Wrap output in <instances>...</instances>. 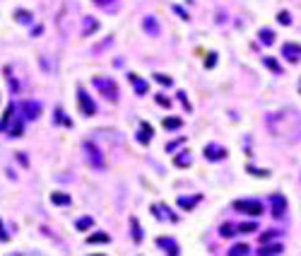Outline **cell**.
<instances>
[{
  "mask_svg": "<svg viewBox=\"0 0 301 256\" xmlns=\"http://www.w3.org/2000/svg\"><path fill=\"white\" fill-rule=\"evenodd\" d=\"M130 225H133V239H135V242H142V230H140L138 218H130Z\"/></svg>",
  "mask_w": 301,
  "mask_h": 256,
  "instance_id": "obj_19",
  "label": "cell"
},
{
  "mask_svg": "<svg viewBox=\"0 0 301 256\" xmlns=\"http://www.w3.org/2000/svg\"><path fill=\"white\" fill-rule=\"evenodd\" d=\"M51 200L55 206H70V196L68 193H51Z\"/></svg>",
  "mask_w": 301,
  "mask_h": 256,
  "instance_id": "obj_17",
  "label": "cell"
},
{
  "mask_svg": "<svg viewBox=\"0 0 301 256\" xmlns=\"http://www.w3.org/2000/svg\"><path fill=\"white\" fill-rule=\"evenodd\" d=\"M138 140H140L142 145L152 140V128L147 126V123H142V126H140V135H138Z\"/></svg>",
  "mask_w": 301,
  "mask_h": 256,
  "instance_id": "obj_15",
  "label": "cell"
},
{
  "mask_svg": "<svg viewBox=\"0 0 301 256\" xmlns=\"http://www.w3.org/2000/svg\"><path fill=\"white\" fill-rule=\"evenodd\" d=\"M142 27H145V32L150 34V36H159V24H157V20H154L152 15H147V17L142 20Z\"/></svg>",
  "mask_w": 301,
  "mask_h": 256,
  "instance_id": "obj_10",
  "label": "cell"
},
{
  "mask_svg": "<svg viewBox=\"0 0 301 256\" xmlns=\"http://www.w3.org/2000/svg\"><path fill=\"white\" fill-rule=\"evenodd\" d=\"M277 22H280V24H291L289 12H280V15H277Z\"/></svg>",
  "mask_w": 301,
  "mask_h": 256,
  "instance_id": "obj_27",
  "label": "cell"
},
{
  "mask_svg": "<svg viewBox=\"0 0 301 256\" xmlns=\"http://www.w3.org/2000/svg\"><path fill=\"white\" fill-rule=\"evenodd\" d=\"M22 112H24L27 119H36L39 112H41V104H39V101H24V104H22Z\"/></svg>",
  "mask_w": 301,
  "mask_h": 256,
  "instance_id": "obj_9",
  "label": "cell"
},
{
  "mask_svg": "<svg viewBox=\"0 0 301 256\" xmlns=\"http://www.w3.org/2000/svg\"><path fill=\"white\" fill-rule=\"evenodd\" d=\"M299 87H301V85H299Z\"/></svg>",
  "mask_w": 301,
  "mask_h": 256,
  "instance_id": "obj_37",
  "label": "cell"
},
{
  "mask_svg": "<svg viewBox=\"0 0 301 256\" xmlns=\"http://www.w3.org/2000/svg\"><path fill=\"white\" fill-rule=\"evenodd\" d=\"M94 87L106 97L108 101H116L118 99V87H116V82L108 78H94Z\"/></svg>",
  "mask_w": 301,
  "mask_h": 256,
  "instance_id": "obj_1",
  "label": "cell"
},
{
  "mask_svg": "<svg viewBox=\"0 0 301 256\" xmlns=\"http://www.w3.org/2000/svg\"><path fill=\"white\" fill-rule=\"evenodd\" d=\"M260 41H263L265 46H270L272 41H275V34L270 32V29H263V32H260Z\"/></svg>",
  "mask_w": 301,
  "mask_h": 256,
  "instance_id": "obj_25",
  "label": "cell"
},
{
  "mask_svg": "<svg viewBox=\"0 0 301 256\" xmlns=\"http://www.w3.org/2000/svg\"><path fill=\"white\" fill-rule=\"evenodd\" d=\"M77 101H80V109H82L85 116H94V114H97V107H94V101L89 99V94H87L85 89L77 92Z\"/></svg>",
  "mask_w": 301,
  "mask_h": 256,
  "instance_id": "obj_4",
  "label": "cell"
},
{
  "mask_svg": "<svg viewBox=\"0 0 301 256\" xmlns=\"http://www.w3.org/2000/svg\"><path fill=\"white\" fill-rule=\"evenodd\" d=\"M256 230H258V227H256L253 223H246V225H241V227H238V232H256Z\"/></svg>",
  "mask_w": 301,
  "mask_h": 256,
  "instance_id": "obj_29",
  "label": "cell"
},
{
  "mask_svg": "<svg viewBox=\"0 0 301 256\" xmlns=\"http://www.w3.org/2000/svg\"><path fill=\"white\" fill-rule=\"evenodd\" d=\"M270 206H272V215H275V218H282V215L287 213V198H284L282 193H272V196H270Z\"/></svg>",
  "mask_w": 301,
  "mask_h": 256,
  "instance_id": "obj_5",
  "label": "cell"
},
{
  "mask_svg": "<svg viewBox=\"0 0 301 256\" xmlns=\"http://www.w3.org/2000/svg\"><path fill=\"white\" fill-rule=\"evenodd\" d=\"M85 150H87V160H89V165L94 169H104L106 167V160L101 155V150H99L94 143H85Z\"/></svg>",
  "mask_w": 301,
  "mask_h": 256,
  "instance_id": "obj_2",
  "label": "cell"
},
{
  "mask_svg": "<svg viewBox=\"0 0 301 256\" xmlns=\"http://www.w3.org/2000/svg\"><path fill=\"white\" fill-rule=\"evenodd\" d=\"M248 254V244H234L229 249V256H246Z\"/></svg>",
  "mask_w": 301,
  "mask_h": 256,
  "instance_id": "obj_20",
  "label": "cell"
},
{
  "mask_svg": "<svg viewBox=\"0 0 301 256\" xmlns=\"http://www.w3.org/2000/svg\"><path fill=\"white\" fill-rule=\"evenodd\" d=\"M0 242H8V232L3 230V223H0Z\"/></svg>",
  "mask_w": 301,
  "mask_h": 256,
  "instance_id": "obj_35",
  "label": "cell"
},
{
  "mask_svg": "<svg viewBox=\"0 0 301 256\" xmlns=\"http://www.w3.org/2000/svg\"><path fill=\"white\" fill-rule=\"evenodd\" d=\"M97 20H89V17H87L85 20V34H92V32H97Z\"/></svg>",
  "mask_w": 301,
  "mask_h": 256,
  "instance_id": "obj_26",
  "label": "cell"
},
{
  "mask_svg": "<svg viewBox=\"0 0 301 256\" xmlns=\"http://www.w3.org/2000/svg\"><path fill=\"white\" fill-rule=\"evenodd\" d=\"M183 143V138H178V140H173V143H169L166 145V150H173V147H178V145Z\"/></svg>",
  "mask_w": 301,
  "mask_h": 256,
  "instance_id": "obj_33",
  "label": "cell"
},
{
  "mask_svg": "<svg viewBox=\"0 0 301 256\" xmlns=\"http://www.w3.org/2000/svg\"><path fill=\"white\" fill-rule=\"evenodd\" d=\"M87 242H89V244H101V242H108V234L106 232H97V234H92Z\"/></svg>",
  "mask_w": 301,
  "mask_h": 256,
  "instance_id": "obj_21",
  "label": "cell"
},
{
  "mask_svg": "<svg viewBox=\"0 0 301 256\" xmlns=\"http://www.w3.org/2000/svg\"><path fill=\"white\" fill-rule=\"evenodd\" d=\"M154 80H157V82H161V85H166V87L171 85V78H166V75H161V73H157V75H154Z\"/></svg>",
  "mask_w": 301,
  "mask_h": 256,
  "instance_id": "obj_28",
  "label": "cell"
},
{
  "mask_svg": "<svg viewBox=\"0 0 301 256\" xmlns=\"http://www.w3.org/2000/svg\"><path fill=\"white\" fill-rule=\"evenodd\" d=\"M157 244H159L161 249H164V251H169L171 256H176L178 251H181V249H178V244L173 242L171 237H159V239H157Z\"/></svg>",
  "mask_w": 301,
  "mask_h": 256,
  "instance_id": "obj_8",
  "label": "cell"
},
{
  "mask_svg": "<svg viewBox=\"0 0 301 256\" xmlns=\"http://www.w3.org/2000/svg\"><path fill=\"white\" fill-rule=\"evenodd\" d=\"M97 3H99V5H104V3H106V0H97Z\"/></svg>",
  "mask_w": 301,
  "mask_h": 256,
  "instance_id": "obj_36",
  "label": "cell"
},
{
  "mask_svg": "<svg viewBox=\"0 0 301 256\" xmlns=\"http://www.w3.org/2000/svg\"><path fill=\"white\" fill-rule=\"evenodd\" d=\"M282 56L287 58L289 63H296V61H301V46L294 44V41H287V44H282Z\"/></svg>",
  "mask_w": 301,
  "mask_h": 256,
  "instance_id": "obj_6",
  "label": "cell"
},
{
  "mask_svg": "<svg viewBox=\"0 0 301 256\" xmlns=\"http://www.w3.org/2000/svg\"><path fill=\"white\" fill-rule=\"evenodd\" d=\"M282 251H284V246H282V244H265V242H260V249H258V254H260V256L282 254Z\"/></svg>",
  "mask_w": 301,
  "mask_h": 256,
  "instance_id": "obj_12",
  "label": "cell"
},
{
  "mask_svg": "<svg viewBox=\"0 0 301 256\" xmlns=\"http://www.w3.org/2000/svg\"><path fill=\"white\" fill-rule=\"evenodd\" d=\"M248 172L253 174V177H268V172L265 169H256V167H248Z\"/></svg>",
  "mask_w": 301,
  "mask_h": 256,
  "instance_id": "obj_31",
  "label": "cell"
},
{
  "mask_svg": "<svg viewBox=\"0 0 301 256\" xmlns=\"http://www.w3.org/2000/svg\"><path fill=\"white\" fill-rule=\"evenodd\" d=\"M181 126H183V121H181V119H176V116L164 119V128H166V131H178Z\"/></svg>",
  "mask_w": 301,
  "mask_h": 256,
  "instance_id": "obj_14",
  "label": "cell"
},
{
  "mask_svg": "<svg viewBox=\"0 0 301 256\" xmlns=\"http://www.w3.org/2000/svg\"><path fill=\"white\" fill-rule=\"evenodd\" d=\"M265 66H268L270 70H275V73H282V70H280V66H277V63H275L272 58H265Z\"/></svg>",
  "mask_w": 301,
  "mask_h": 256,
  "instance_id": "obj_30",
  "label": "cell"
},
{
  "mask_svg": "<svg viewBox=\"0 0 301 256\" xmlns=\"http://www.w3.org/2000/svg\"><path fill=\"white\" fill-rule=\"evenodd\" d=\"M234 211L246 213V215H260L263 206H260L258 200H234Z\"/></svg>",
  "mask_w": 301,
  "mask_h": 256,
  "instance_id": "obj_3",
  "label": "cell"
},
{
  "mask_svg": "<svg viewBox=\"0 0 301 256\" xmlns=\"http://www.w3.org/2000/svg\"><path fill=\"white\" fill-rule=\"evenodd\" d=\"M92 225H94V218L85 215V218H80V220H77V230H89Z\"/></svg>",
  "mask_w": 301,
  "mask_h": 256,
  "instance_id": "obj_23",
  "label": "cell"
},
{
  "mask_svg": "<svg viewBox=\"0 0 301 256\" xmlns=\"http://www.w3.org/2000/svg\"><path fill=\"white\" fill-rule=\"evenodd\" d=\"M173 165H176V167H191V165H193V157L188 155V152H183V155H178L173 160Z\"/></svg>",
  "mask_w": 301,
  "mask_h": 256,
  "instance_id": "obj_16",
  "label": "cell"
},
{
  "mask_svg": "<svg viewBox=\"0 0 301 256\" xmlns=\"http://www.w3.org/2000/svg\"><path fill=\"white\" fill-rule=\"evenodd\" d=\"M128 80L133 82V87H135V92H138L140 97H142V94H147V82H145L142 78H138L135 73H128Z\"/></svg>",
  "mask_w": 301,
  "mask_h": 256,
  "instance_id": "obj_11",
  "label": "cell"
},
{
  "mask_svg": "<svg viewBox=\"0 0 301 256\" xmlns=\"http://www.w3.org/2000/svg\"><path fill=\"white\" fill-rule=\"evenodd\" d=\"M236 232H238V227H234V225H222V227H219V234H222V237H234Z\"/></svg>",
  "mask_w": 301,
  "mask_h": 256,
  "instance_id": "obj_24",
  "label": "cell"
},
{
  "mask_svg": "<svg viewBox=\"0 0 301 256\" xmlns=\"http://www.w3.org/2000/svg\"><path fill=\"white\" fill-rule=\"evenodd\" d=\"M157 104H161V107H166V109L171 107V101L166 99V97H161V94H157Z\"/></svg>",
  "mask_w": 301,
  "mask_h": 256,
  "instance_id": "obj_32",
  "label": "cell"
},
{
  "mask_svg": "<svg viewBox=\"0 0 301 256\" xmlns=\"http://www.w3.org/2000/svg\"><path fill=\"white\" fill-rule=\"evenodd\" d=\"M15 119V104H10L8 107V112H5V116H3V121H0V131H8V123Z\"/></svg>",
  "mask_w": 301,
  "mask_h": 256,
  "instance_id": "obj_13",
  "label": "cell"
},
{
  "mask_svg": "<svg viewBox=\"0 0 301 256\" xmlns=\"http://www.w3.org/2000/svg\"><path fill=\"white\" fill-rule=\"evenodd\" d=\"M205 157L207 160H212V162H217V160H224L226 157V150L222 147V145H215V143H210V145H205Z\"/></svg>",
  "mask_w": 301,
  "mask_h": 256,
  "instance_id": "obj_7",
  "label": "cell"
},
{
  "mask_svg": "<svg viewBox=\"0 0 301 256\" xmlns=\"http://www.w3.org/2000/svg\"><path fill=\"white\" fill-rule=\"evenodd\" d=\"M217 61V54H210V58H207V68H212Z\"/></svg>",
  "mask_w": 301,
  "mask_h": 256,
  "instance_id": "obj_34",
  "label": "cell"
},
{
  "mask_svg": "<svg viewBox=\"0 0 301 256\" xmlns=\"http://www.w3.org/2000/svg\"><path fill=\"white\" fill-rule=\"evenodd\" d=\"M198 200H200V196H193V198H186V196H181V198H178V206H181V208H186V211H191Z\"/></svg>",
  "mask_w": 301,
  "mask_h": 256,
  "instance_id": "obj_18",
  "label": "cell"
},
{
  "mask_svg": "<svg viewBox=\"0 0 301 256\" xmlns=\"http://www.w3.org/2000/svg\"><path fill=\"white\" fill-rule=\"evenodd\" d=\"M15 17H17V22H22V24H32V15L27 10H17L15 12Z\"/></svg>",
  "mask_w": 301,
  "mask_h": 256,
  "instance_id": "obj_22",
  "label": "cell"
}]
</instances>
